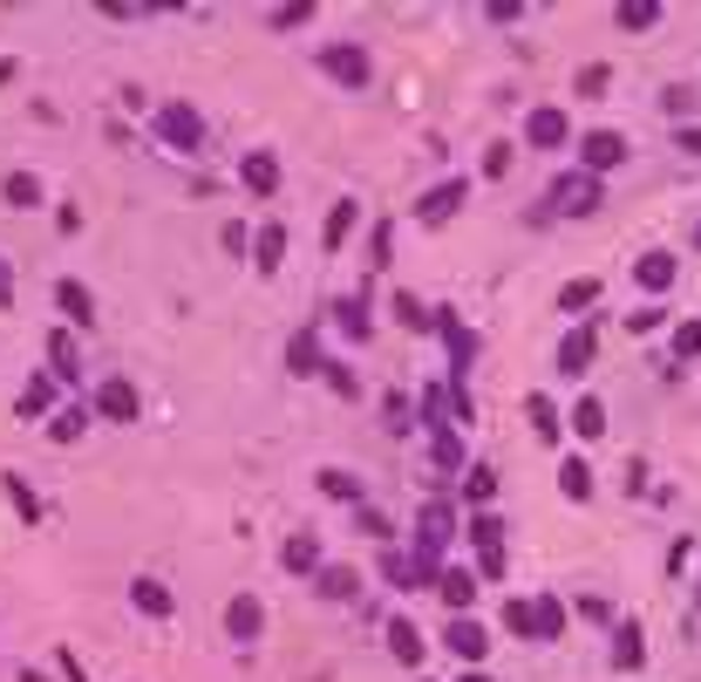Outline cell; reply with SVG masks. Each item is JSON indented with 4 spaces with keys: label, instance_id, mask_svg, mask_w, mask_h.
Returning a JSON list of instances; mask_svg holds the SVG:
<instances>
[{
    "label": "cell",
    "instance_id": "cell-1",
    "mask_svg": "<svg viewBox=\"0 0 701 682\" xmlns=\"http://www.w3.org/2000/svg\"><path fill=\"white\" fill-rule=\"evenodd\" d=\"M450 540H456V505H450V498H429L423 512H415V560H409L423 587H429L436 573H443V553H450Z\"/></svg>",
    "mask_w": 701,
    "mask_h": 682
},
{
    "label": "cell",
    "instance_id": "cell-2",
    "mask_svg": "<svg viewBox=\"0 0 701 682\" xmlns=\"http://www.w3.org/2000/svg\"><path fill=\"white\" fill-rule=\"evenodd\" d=\"M606 206V178H592V171H565V178L544 185V212L538 219H592Z\"/></svg>",
    "mask_w": 701,
    "mask_h": 682
},
{
    "label": "cell",
    "instance_id": "cell-3",
    "mask_svg": "<svg viewBox=\"0 0 701 682\" xmlns=\"http://www.w3.org/2000/svg\"><path fill=\"white\" fill-rule=\"evenodd\" d=\"M150 137H158L164 150H177V158H198L204 150V116L185 103V96H164V103L150 110Z\"/></svg>",
    "mask_w": 701,
    "mask_h": 682
},
{
    "label": "cell",
    "instance_id": "cell-4",
    "mask_svg": "<svg viewBox=\"0 0 701 682\" xmlns=\"http://www.w3.org/2000/svg\"><path fill=\"white\" fill-rule=\"evenodd\" d=\"M321 75H327V83H341V89H368L375 83V55L361 41H327L321 48Z\"/></svg>",
    "mask_w": 701,
    "mask_h": 682
},
{
    "label": "cell",
    "instance_id": "cell-5",
    "mask_svg": "<svg viewBox=\"0 0 701 682\" xmlns=\"http://www.w3.org/2000/svg\"><path fill=\"white\" fill-rule=\"evenodd\" d=\"M463 533H471V546H477V580H504V519H498V505H490V512H471Z\"/></svg>",
    "mask_w": 701,
    "mask_h": 682
},
{
    "label": "cell",
    "instance_id": "cell-6",
    "mask_svg": "<svg viewBox=\"0 0 701 682\" xmlns=\"http://www.w3.org/2000/svg\"><path fill=\"white\" fill-rule=\"evenodd\" d=\"M436 648H450L463 669H484V662H490V628H484L477 615H450V628L436 635Z\"/></svg>",
    "mask_w": 701,
    "mask_h": 682
},
{
    "label": "cell",
    "instance_id": "cell-7",
    "mask_svg": "<svg viewBox=\"0 0 701 682\" xmlns=\"http://www.w3.org/2000/svg\"><path fill=\"white\" fill-rule=\"evenodd\" d=\"M592 362H600V327H592V321H573V327L559 335V356H552V369L565 375V383H579V375H586Z\"/></svg>",
    "mask_w": 701,
    "mask_h": 682
},
{
    "label": "cell",
    "instance_id": "cell-8",
    "mask_svg": "<svg viewBox=\"0 0 701 682\" xmlns=\"http://www.w3.org/2000/svg\"><path fill=\"white\" fill-rule=\"evenodd\" d=\"M225 642H231V648L266 642V600H259L252 587H239V594L225 600Z\"/></svg>",
    "mask_w": 701,
    "mask_h": 682
},
{
    "label": "cell",
    "instance_id": "cell-9",
    "mask_svg": "<svg viewBox=\"0 0 701 682\" xmlns=\"http://www.w3.org/2000/svg\"><path fill=\"white\" fill-rule=\"evenodd\" d=\"M634 150H627V137L619 131H586L579 137V171H592V178H606V171H619Z\"/></svg>",
    "mask_w": 701,
    "mask_h": 682
},
{
    "label": "cell",
    "instance_id": "cell-10",
    "mask_svg": "<svg viewBox=\"0 0 701 682\" xmlns=\"http://www.w3.org/2000/svg\"><path fill=\"white\" fill-rule=\"evenodd\" d=\"M463 198H471V178H443V185H429L423 198H415V219L423 225H450L463 212Z\"/></svg>",
    "mask_w": 701,
    "mask_h": 682
},
{
    "label": "cell",
    "instance_id": "cell-11",
    "mask_svg": "<svg viewBox=\"0 0 701 682\" xmlns=\"http://www.w3.org/2000/svg\"><path fill=\"white\" fill-rule=\"evenodd\" d=\"M327 314H334V327H341L348 342H375V300H368V287H361V294H341Z\"/></svg>",
    "mask_w": 701,
    "mask_h": 682
},
{
    "label": "cell",
    "instance_id": "cell-12",
    "mask_svg": "<svg viewBox=\"0 0 701 682\" xmlns=\"http://www.w3.org/2000/svg\"><path fill=\"white\" fill-rule=\"evenodd\" d=\"M137 410H143L137 383H123V375H102V383H96V417L102 423H137Z\"/></svg>",
    "mask_w": 701,
    "mask_h": 682
},
{
    "label": "cell",
    "instance_id": "cell-13",
    "mask_svg": "<svg viewBox=\"0 0 701 682\" xmlns=\"http://www.w3.org/2000/svg\"><path fill=\"white\" fill-rule=\"evenodd\" d=\"M429 587L443 594V608H450V615H471V608H477V594H484V580H477V567H443V573L429 580Z\"/></svg>",
    "mask_w": 701,
    "mask_h": 682
},
{
    "label": "cell",
    "instance_id": "cell-14",
    "mask_svg": "<svg viewBox=\"0 0 701 682\" xmlns=\"http://www.w3.org/2000/svg\"><path fill=\"white\" fill-rule=\"evenodd\" d=\"M381 642H388V655H396L402 669H423V662H429V642H423V628H415L409 615H388Z\"/></svg>",
    "mask_w": 701,
    "mask_h": 682
},
{
    "label": "cell",
    "instance_id": "cell-15",
    "mask_svg": "<svg viewBox=\"0 0 701 682\" xmlns=\"http://www.w3.org/2000/svg\"><path fill=\"white\" fill-rule=\"evenodd\" d=\"M525 144H531V150H565V144H573V123H565V110H559V103H538V110L525 116Z\"/></svg>",
    "mask_w": 701,
    "mask_h": 682
},
{
    "label": "cell",
    "instance_id": "cell-16",
    "mask_svg": "<svg viewBox=\"0 0 701 682\" xmlns=\"http://www.w3.org/2000/svg\"><path fill=\"white\" fill-rule=\"evenodd\" d=\"M129 608H137L143 621H171L177 615V594L164 587L158 573H137V580H129Z\"/></svg>",
    "mask_w": 701,
    "mask_h": 682
},
{
    "label": "cell",
    "instance_id": "cell-17",
    "mask_svg": "<svg viewBox=\"0 0 701 682\" xmlns=\"http://www.w3.org/2000/svg\"><path fill=\"white\" fill-rule=\"evenodd\" d=\"M674 273H681V266H674V252H667V246H654V252H640V260H634V281H640V294H647V300H667Z\"/></svg>",
    "mask_w": 701,
    "mask_h": 682
},
{
    "label": "cell",
    "instance_id": "cell-18",
    "mask_svg": "<svg viewBox=\"0 0 701 682\" xmlns=\"http://www.w3.org/2000/svg\"><path fill=\"white\" fill-rule=\"evenodd\" d=\"M314 594H321V600H334V608H348V600H361V573H354L348 560H321Z\"/></svg>",
    "mask_w": 701,
    "mask_h": 682
},
{
    "label": "cell",
    "instance_id": "cell-19",
    "mask_svg": "<svg viewBox=\"0 0 701 682\" xmlns=\"http://www.w3.org/2000/svg\"><path fill=\"white\" fill-rule=\"evenodd\" d=\"M55 314H62V327H96V294L62 273V281H55Z\"/></svg>",
    "mask_w": 701,
    "mask_h": 682
},
{
    "label": "cell",
    "instance_id": "cell-20",
    "mask_svg": "<svg viewBox=\"0 0 701 682\" xmlns=\"http://www.w3.org/2000/svg\"><path fill=\"white\" fill-rule=\"evenodd\" d=\"M279 178H287V171H279L273 150H246V158H239V185H246L252 198H273V191H279Z\"/></svg>",
    "mask_w": 701,
    "mask_h": 682
},
{
    "label": "cell",
    "instance_id": "cell-21",
    "mask_svg": "<svg viewBox=\"0 0 701 682\" xmlns=\"http://www.w3.org/2000/svg\"><path fill=\"white\" fill-rule=\"evenodd\" d=\"M321 560H327V540H321V533H293L287 546H279V567H287V573H306V580H314Z\"/></svg>",
    "mask_w": 701,
    "mask_h": 682
},
{
    "label": "cell",
    "instance_id": "cell-22",
    "mask_svg": "<svg viewBox=\"0 0 701 682\" xmlns=\"http://www.w3.org/2000/svg\"><path fill=\"white\" fill-rule=\"evenodd\" d=\"M640 662H647V628L640 621H613V669L634 675Z\"/></svg>",
    "mask_w": 701,
    "mask_h": 682
},
{
    "label": "cell",
    "instance_id": "cell-23",
    "mask_svg": "<svg viewBox=\"0 0 701 682\" xmlns=\"http://www.w3.org/2000/svg\"><path fill=\"white\" fill-rule=\"evenodd\" d=\"M525 417H531V431H538V444H544V450L565 437V417H559V402L544 396V389H531V396H525Z\"/></svg>",
    "mask_w": 701,
    "mask_h": 682
},
{
    "label": "cell",
    "instance_id": "cell-24",
    "mask_svg": "<svg viewBox=\"0 0 701 682\" xmlns=\"http://www.w3.org/2000/svg\"><path fill=\"white\" fill-rule=\"evenodd\" d=\"M354 225H361V198H334V212H327V225H321V252H341Z\"/></svg>",
    "mask_w": 701,
    "mask_h": 682
},
{
    "label": "cell",
    "instance_id": "cell-25",
    "mask_svg": "<svg viewBox=\"0 0 701 682\" xmlns=\"http://www.w3.org/2000/svg\"><path fill=\"white\" fill-rule=\"evenodd\" d=\"M279 260H287V225L266 219V225L252 233V266H259V273H279Z\"/></svg>",
    "mask_w": 701,
    "mask_h": 682
},
{
    "label": "cell",
    "instance_id": "cell-26",
    "mask_svg": "<svg viewBox=\"0 0 701 682\" xmlns=\"http://www.w3.org/2000/svg\"><path fill=\"white\" fill-rule=\"evenodd\" d=\"M531 621H538V642H565V621H573V608H565L559 594H531Z\"/></svg>",
    "mask_w": 701,
    "mask_h": 682
},
{
    "label": "cell",
    "instance_id": "cell-27",
    "mask_svg": "<svg viewBox=\"0 0 701 682\" xmlns=\"http://www.w3.org/2000/svg\"><path fill=\"white\" fill-rule=\"evenodd\" d=\"M321 327H300V335L287 342V375H321Z\"/></svg>",
    "mask_w": 701,
    "mask_h": 682
},
{
    "label": "cell",
    "instance_id": "cell-28",
    "mask_svg": "<svg viewBox=\"0 0 701 682\" xmlns=\"http://www.w3.org/2000/svg\"><path fill=\"white\" fill-rule=\"evenodd\" d=\"M41 178H35V171H8V178H0V206H14V212H35L41 206Z\"/></svg>",
    "mask_w": 701,
    "mask_h": 682
},
{
    "label": "cell",
    "instance_id": "cell-29",
    "mask_svg": "<svg viewBox=\"0 0 701 682\" xmlns=\"http://www.w3.org/2000/svg\"><path fill=\"white\" fill-rule=\"evenodd\" d=\"M600 294H606L600 273H579V281H565V287H559V314H586V308H600Z\"/></svg>",
    "mask_w": 701,
    "mask_h": 682
},
{
    "label": "cell",
    "instance_id": "cell-30",
    "mask_svg": "<svg viewBox=\"0 0 701 682\" xmlns=\"http://www.w3.org/2000/svg\"><path fill=\"white\" fill-rule=\"evenodd\" d=\"M463 505H471V512H490V505H498V471L490 464H463Z\"/></svg>",
    "mask_w": 701,
    "mask_h": 682
},
{
    "label": "cell",
    "instance_id": "cell-31",
    "mask_svg": "<svg viewBox=\"0 0 701 682\" xmlns=\"http://www.w3.org/2000/svg\"><path fill=\"white\" fill-rule=\"evenodd\" d=\"M565 423H573V437H579V444H600V437H606V402H600V396H579Z\"/></svg>",
    "mask_w": 701,
    "mask_h": 682
},
{
    "label": "cell",
    "instance_id": "cell-32",
    "mask_svg": "<svg viewBox=\"0 0 701 682\" xmlns=\"http://www.w3.org/2000/svg\"><path fill=\"white\" fill-rule=\"evenodd\" d=\"M321 492L341 498L348 512H354V505H368V492H361V471H348V464H327V471H321Z\"/></svg>",
    "mask_w": 701,
    "mask_h": 682
},
{
    "label": "cell",
    "instance_id": "cell-33",
    "mask_svg": "<svg viewBox=\"0 0 701 682\" xmlns=\"http://www.w3.org/2000/svg\"><path fill=\"white\" fill-rule=\"evenodd\" d=\"M429 464L443 471V478H456L463 464H471V458H463V437H456V423H450V431H429Z\"/></svg>",
    "mask_w": 701,
    "mask_h": 682
},
{
    "label": "cell",
    "instance_id": "cell-34",
    "mask_svg": "<svg viewBox=\"0 0 701 682\" xmlns=\"http://www.w3.org/2000/svg\"><path fill=\"white\" fill-rule=\"evenodd\" d=\"M0 492H8V505H14L21 525H41V498L28 492V478H21V471H0Z\"/></svg>",
    "mask_w": 701,
    "mask_h": 682
},
{
    "label": "cell",
    "instance_id": "cell-35",
    "mask_svg": "<svg viewBox=\"0 0 701 682\" xmlns=\"http://www.w3.org/2000/svg\"><path fill=\"white\" fill-rule=\"evenodd\" d=\"M661 0H619V8H613V21H619V28H627V35H647V28H661Z\"/></svg>",
    "mask_w": 701,
    "mask_h": 682
},
{
    "label": "cell",
    "instance_id": "cell-36",
    "mask_svg": "<svg viewBox=\"0 0 701 682\" xmlns=\"http://www.w3.org/2000/svg\"><path fill=\"white\" fill-rule=\"evenodd\" d=\"M415 417H423L429 431H450V383H429L423 396H415Z\"/></svg>",
    "mask_w": 701,
    "mask_h": 682
},
{
    "label": "cell",
    "instance_id": "cell-37",
    "mask_svg": "<svg viewBox=\"0 0 701 682\" xmlns=\"http://www.w3.org/2000/svg\"><path fill=\"white\" fill-rule=\"evenodd\" d=\"M381 431H388V437H409V431H415V402H409L402 389L381 396Z\"/></svg>",
    "mask_w": 701,
    "mask_h": 682
},
{
    "label": "cell",
    "instance_id": "cell-38",
    "mask_svg": "<svg viewBox=\"0 0 701 682\" xmlns=\"http://www.w3.org/2000/svg\"><path fill=\"white\" fill-rule=\"evenodd\" d=\"M48 362H55L62 383H75V375H83V369H75V327H48Z\"/></svg>",
    "mask_w": 701,
    "mask_h": 682
},
{
    "label": "cell",
    "instance_id": "cell-39",
    "mask_svg": "<svg viewBox=\"0 0 701 682\" xmlns=\"http://www.w3.org/2000/svg\"><path fill=\"white\" fill-rule=\"evenodd\" d=\"M388 308H396V321L409 327V335H436V308H423V300H415V294H396V300H388Z\"/></svg>",
    "mask_w": 701,
    "mask_h": 682
},
{
    "label": "cell",
    "instance_id": "cell-40",
    "mask_svg": "<svg viewBox=\"0 0 701 682\" xmlns=\"http://www.w3.org/2000/svg\"><path fill=\"white\" fill-rule=\"evenodd\" d=\"M48 402H55V369H41L35 383L21 389V402H14V410H21V417H48Z\"/></svg>",
    "mask_w": 701,
    "mask_h": 682
},
{
    "label": "cell",
    "instance_id": "cell-41",
    "mask_svg": "<svg viewBox=\"0 0 701 682\" xmlns=\"http://www.w3.org/2000/svg\"><path fill=\"white\" fill-rule=\"evenodd\" d=\"M559 492L573 498V505H586V498H592V464H586V458H565V464H559Z\"/></svg>",
    "mask_w": 701,
    "mask_h": 682
},
{
    "label": "cell",
    "instance_id": "cell-42",
    "mask_svg": "<svg viewBox=\"0 0 701 682\" xmlns=\"http://www.w3.org/2000/svg\"><path fill=\"white\" fill-rule=\"evenodd\" d=\"M498 621H504V635H511V642H538V621H531V600H504V608H498Z\"/></svg>",
    "mask_w": 701,
    "mask_h": 682
},
{
    "label": "cell",
    "instance_id": "cell-43",
    "mask_svg": "<svg viewBox=\"0 0 701 682\" xmlns=\"http://www.w3.org/2000/svg\"><path fill=\"white\" fill-rule=\"evenodd\" d=\"M321 375H327V389L341 396V402H361V375H354V362H334V356H327Z\"/></svg>",
    "mask_w": 701,
    "mask_h": 682
},
{
    "label": "cell",
    "instance_id": "cell-44",
    "mask_svg": "<svg viewBox=\"0 0 701 682\" xmlns=\"http://www.w3.org/2000/svg\"><path fill=\"white\" fill-rule=\"evenodd\" d=\"M674 314H667V300H640V308L627 314V335H661Z\"/></svg>",
    "mask_w": 701,
    "mask_h": 682
},
{
    "label": "cell",
    "instance_id": "cell-45",
    "mask_svg": "<svg viewBox=\"0 0 701 682\" xmlns=\"http://www.w3.org/2000/svg\"><path fill=\"white\" fill-rule=\"evenodd\" d=\"M354 533H368L375 546H388V540H396V525H388L381 505H354Z\"/></svg>",
    "mask_w": 701,
    "mask_h": 682
},
{
    "label": "cell",
    "instance_id": "cell-46",
    "mask_svg": "<svg viewBox=\"0 0 701 682\" xmlns=\"http://www.w3.org/2000/svg\"><path fill=\"white\" fill-rule=\"evenodd\" d=\"M381 580H388V587H402V594H423V580H415V567L402 560V553H388V546H381Z\"/></svg>",
    "mask_w": 701,
    "mask_h": 682
},
{
    "label": "cell",
    "instance_id": "cell-47",
    "mask_svg": "<svg viewBox=\"0 0 701 682\" xmlns=\"http://www.w3.org/2000/svg\"><path fill=\"white\" fill-rule=\"evenodd\" d=\"M667 356H674V362H694V356H701V321H674Z\"/></svg>",
    "mask_w": 701,
    "mask_h": 682
},
{
    "label": "cell",
    "instance_id": "cell-48",
    "mask_svg": "<svg viewBox=\"0 0 701 682\" xmlns=\"http://www.w3.org/2000/svg\"><path fill=\"white\" fill-rule=\"evenodd\" d=\"M565 608H573L579 621H592V628H613L619 615H613V600L606 594H579V600H565Z\"/></svg>",
    "mask_w": 701,
    "mask_h": 682
},
{
    "label": "cell",
    "instance_id": "cell-49",
    "mask_svg": "<svg viewBox=\"0 0 701 682\" xmlns=\"http://www.w3.org/2000/svg\"><path fill=\"white\" fill-rule=\"evenodd\" d=\"M83 431H89V410H55V417H48V437H55V444H75Z\"/></svg>",
    "mask_w": 701,
    "mask_h": 682
},
{
    "label": "cell",
    "instance_id": "cell-50",
    "mask_svg": "<svg viewBox=\"0 0 701 682\" xmlns=\"http://www.w3.org/2000/svg\"><path fill=\"white\" fill-rule=\"evenodd\" d=\"M573 89H579V96H606V89H613V62H586V69L573 75Z\"/></svg>",
    "mask_w": 701,
    "mask_h": 682
},
{
    "label": "cell",
    "instance_id": "cell-51",
    "mask_svg": "<svg viewBox=\"0 0 701 682\" xmlns=\"http://www.w3.org/2000/svg\"><path fill=\"white\" fill-rule=\"evenodd\" d=\"M388 252H396V225L375 219V225H368V266H388Z\"/></svg>",
    "mask_w": 701,
    "mask_h": 682
},
{
    "label": "cell",
    "instance_id": "cell-52",
    "mask_svg": "<svg viewBox=\"0 0 701 682\" xmlns=\"http://www.w3.org/2000/svg\"><path fill=\"white\" fill-rule=\"evenodd\" d=\"M266 21H273L279 35H287V28H306V21H314V0H293V8H273Z\"/></svg>",
    "mask_w": 701,
    "mask_h": 682
},
{
    "label": "cell",
    "instance_id": "cell-53",
    "mask_svg": "<svg viewBox=\"0 0 701 682\" xmlns=\"http://www.w3.org/2000/svg\"><path fill=\"white\" fill-rule=\"evenodd\" d=\"M511 150H517V144H504V137H498V144L484 150V178H490V185H498L504 171H511Z\"/></svg>",
    "mask_w": 701,
    "mask_h": 682
},
{
    "label": "cell",
    "instance_id": "cell-54",
    "mask_svg": "<svg viewBox=\"0 0 701 682\" xmlns=\"http://www.w3.org/2000/svg\"><path fill=\"white\" fill-rule=\"evenodd\" d=\"M490 21H498V28H511V21H525V8H517V0H490V8H484Z\"/></svg>",
    "mask_w": 701,
    "mask_h": 682
},
{
    "label": "cell",
    "instance_id": "cell-55",
    "mask_svg": "<svg viewBox=\"0 0 701 682\" xmlns=\"http://www.w3.org/2000/svg\"><path fill=\"white\" fill-rule=\"evenodd\" d=\"M674 150H688V158H701V123H681V131H674Z\"/></svg>",
    "mask_w": 701,
    "mask_h": 682
},
{
    "label": "cell",
    "instance_id": "cell-56",
    "mask_svg": "<svg viewBox=\"0 0 701 682\" xmlns=\"http://www.w3.org/2000/svg\"><path fill=\"white\" fill-rule=\"evenodd\" d=\"M225 252H252V233H246V225H239V219H231V225H225Z\"/></svg>",
    "mask_w": 701,
    "mask_h": 682
},
{
    "label": "cell",
    "instance_id": "cell-57",
    "mask_svg": "<svg viewBox=\"0 0 701 682\" xmlns=\"http://www.w3.org/2000/svg\"><path fill=\"white\" fill-rule=\"evenodd\" d=\"M8 308H14V266L0 260V314H8Z\"/></svg>",
    "mask_w": 701,
    "mask_h": 682
},
{
    "label": "cell",
    "instance_id": "cell-58",
    "mask_svg": "<svg viewBox=\"0 0 701 682\" xmlns=\"http://www.w3.org/2000/svg\"><path fill=\"white\" fill-rule=\"evenodd\" d=\"M55 669H62L68 682H89V675H83V662H75V655H68V648H55Z\"/></svg>",
    "mask_w": 701,
    "mask_h": 682
},
{
    "label": "cell",
    "instance_id": "cell-59",
    "mask_svg": "<svg viewBox=\"0 0 701 682\" xmlns=\"http://www.w3.org/2000/svg\"><path fill=\"white\" fill-rule=\"evenodd\" d=\"M14 682H55V675H48V669H21Z\"/></svg>",
    "mask_w": 701,
    "mask_h": 682
},
{
    "label": "cell",
    "instance_id": "cell-60",
    "mask_svg": "<svg viewBox=\"0 0 701 682\" xmlns=\"http://www.w3.org/2000/svg\"><path fill=\"white\" fill-rule=\"evenodd\" d=\"M463 682H498V675H490V669H463Z\"/></svg>",
    "mask_w": 701,
    "mask_h": 682
},
{
    "label": "cell",
    "instance_id": "cell-61",
    "mask_svg": "<svg viewBox=\"0 0 701 682\" xmlns=\"http://www.w3.org/2000/svg\"><path fill=\"white\" fill-rule=\"evenodd\" d=\"M694 246H701V225H694Z\"/></svg>",
    "mask_w": 701,
    "mask_h": 682
},
{
    "label": "cell",
    "instance_id": "cell-62",
    "mask_svg": "<svg viewBox=\"0 0 701 682\" xmlns=\"http://www.w3.org/2000/svg\"><path fill=\"white\" fill-rule=\"evenodd\" d=\"M415 682H436V675H415Z\"/></svg>",
    "mask_w": 701,
    "mask_h": 682
},
{
    "label": "cell",
    "instance_id": "cell-63",
    "mask_svg": "<svg viewBox=\"0 0 701 682\" xmlns=\"http://www.w3.org/2000/svg\"><path fill=\"white\" fill-rule=\"evenodd\" d=\"M694 600H701V587H694Z\"/></svg>",
    "mask_w": 701,
    "mask_h": 682
}]
</instances>
